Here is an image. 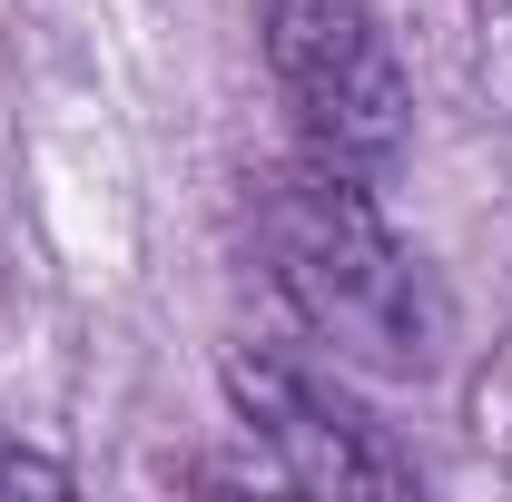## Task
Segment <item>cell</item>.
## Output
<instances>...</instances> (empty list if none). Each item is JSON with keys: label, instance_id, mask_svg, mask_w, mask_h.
Returning <instances> with one entry per match:
<instances>
[{"label": "cell", "instance_id": "obj_1", "mask_svg": "<svg viewBox=\"0 0 512 502\" xmlns=\"http://www.w3.org/2000/svg\"><path fill=\"white\" fill-rule=\"evenodd\" d=\"M256 247L296 325L375 375H434L444 365V286L424 256L375 217V178H345L296 158L256 188Z\"/></svg>", "mask_w": 512, "mask_h": 502}, {"label": "cell", "instance_id": "obj_2", "mask_svg": "<svg viewBox=\"0 0 512 502\" xmlns=\"http://www.w3.org/2000/svg\"><path fill=\"white\" fill-rule=\"evenodd\" d=\"M266 30V69L276 99L296 109L306 158L345 168V178H384L414 138V79L375 30L365 0H256Z\"/></svg>", "mask_w": 512, "mask_h": 502}, {"label": "cell", "instance_id": "obj_3", "mask_svg": "<svg viewBox=\"0 0 512 502\" xmlns=\"http://www.w3.org/2000/svg\"><path fill=\"white\" fill-rule=\"evenodd\" d=\"M227 394H237L247 434L276 453V473L296 493H414V453H394L384 424L325 365L286 355V345H237Z\"/></svg>", "mask_w": 512, "mask_h": 502}]
</instances>
